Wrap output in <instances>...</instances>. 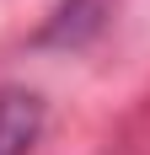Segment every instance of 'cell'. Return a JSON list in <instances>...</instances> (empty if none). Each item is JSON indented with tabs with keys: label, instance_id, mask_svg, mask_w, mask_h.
I'll use <instances>...</instances> for the list:
<instances>
[{
	"label": "cell",
	"instance_id": "cell-1",
	"mask_svg": "<svg viewBox=\"0 0 150 155\" xmlns=\"http://www.w3.org/2000/svg\"><path fill=\"white\" fill-rule=\"evenodd\" d=\"M43 123H48V107L38 91L27 86L0 91V155H32L43 139Z\"/></svg>",
	"mask_w": 150,
	"mask_h": 155
}]
</instances>
